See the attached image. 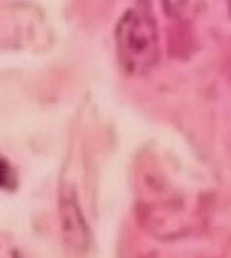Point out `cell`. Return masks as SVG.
<instances>
[{
  "label": "cell",
  "instance_id": "1",
  "mask_svg": "<svg viewBox=\"0 0 231 258\" xmlns=\"http://www.w3.org/2000/svg\"><path fill=\"white\" fill-rule=\"evenodd\" d=\"M117 61L127 76H144L159 61V27L146 5H134L115 27Z\"/></svg>",
  "mask_w": 231,
  "mask_h": 258
},
{
  "label": "cell",
  "instance_id": "2",
  "mask_svg": "<svg viewBox=\"0 0 231 258\" xmlns=\"http://www.w3.org/2000/svg\"><path fill=\"white\" fill-rule=\"evenodd\" d=\"M58 227H61V241L68 258H86L93 244L90 227L83 215V207L78 200V192L73 185H63L58 192Z\"/></svg>",
  "mask_w": 231,
  "mask_h": 258
},
{
  "label": "cell",
  "instance_id": "3",
  "mask_svg": "<svg viewBox=\"0 0 231 258\" xmlns=\"http://www.w3.org/2000/svg\"><path fill=\"white\" fill-rule=\"evenodd\" d=\"M15 185V175H13V168H10V163L5 161V158H0V187H5V190H10Z\"/></svg>",
  "mask_w": 231,
  "mask_h": 258
},
{
  "label": "cell",
  "instance_id": "4",
  "mask_svg": "<svg viewBox=\"0 0 231 258\" xmlns=\"http://www.w3.org/2000/svg\"><path fill=\"white\" fill-rule=\"evenodd\" d=\"M229 13H231V0H229Z\"/></svg>",
  "mask_w": 231,
  "mask_h": 258
}]
</instances>
